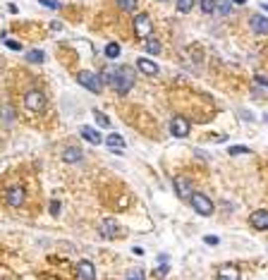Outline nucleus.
<instances>
[{
    "label": "nucleus",
    "instance_id": "nucleus-30",
    "mask_svg": "<svg viewBox=\"0 0 268 280\" xmlns=\"http://www.w3.org/2000/svg\"><path fill=\"white\" fill-rule=\"evenodd\" d=\"M203 242H206V244H211V247H215V244H218V237H213V235H206V237H203Z\"/></svg>",
    "mask_w": 268,
    "mask_h": 280
},
{
    "label": "nucleus",
    "instance_id": "nucleus-13",
    "mask_svg": "<svg viewBox=\"0 0 268 280\" xmlns=\"http://www.w3.org/2000/svg\"><path fill=\"white\" fill-rule=\"evenodd\" d=\"M106 144L113 153H122V151H125V139H122L120 134H108Z\"/></svg>",
    "mask_w": 268,
    "mask_h": 280
},
{
    "label": "nucleus",
    "instance_id": "nucleus-8",
    "mask_svg": "<svg viewBox=\"0 0 268 280\" xmlns=\"http://www.w3.org/2000/svg\"><path fill=\"white\" fill-rule=\"evenodd\" d=\"M189 130H192V125H189V120H185V118L175 115L173 120H170V134H173V137H187Z\"/></svg>",
    "mask_w": 268,
    "mask_h": 280
},
{
    "label": "nucleus",
    "instance_id": "nucleus-24",
    "mask_svg": "<svg viewBox=\"0 0 268 280\" xmlns=\"http://www.w3.org/2000/svg\"><path fill=\"white\" fill-rule=\"evenodd\" d=\"M94 120L101 125V127H110V120H108L106 115L101 113V110H94Z\"/></svg>",
    "mask_w": 268,
    "mask_h": 280
},
{
    "label": "nucleus",
    "instance_id": "nucleus-32",
    "mask_svg": "<svg viewBox=\"0 0 268 280\" xmlns=\"http://www.w3.org/2000/svg\"><path fill=\"white\" fill-rule=\"evenodd\" d=\"M261 7H264V10H266V12H268V2H264V5H261Z\"/></svg>",
    "mask_w": 268,
    "mask_h": 280
},
{
    "label": "nucleus",
    "instance_id": "nucleus-1",
    "mask_svg": "<svg viewBox=\"0 0 268 280\" xmlns=\"http://www.w3.org/2000/svg\"><path fill=\"white\" fill-rule=\"evenodd\" d=\"M103 79H106V84H110L118 93H127L134 86V72L130 67H118V70H110Z\"/></svg>",
    "mask_w": 268,
    "mask_h": 280
},
{
    "label": "nucleus",
    "instance_id": "nucleus-22",
    "mask_svg": "<svg viewBox=\"0 0 268 280\" xmlns=\"http://www.w3.org/2000/svg\"><path fill=\"white\" fill-rule=\"evenodd\" d=\"M201 10H203V14H213L215 12V0H201Z\"/></svg>",
    "mask_w": 268,
    "mask_h": 280
},
{
    "label": "nucleus",
    "instance_id": "nucleus-26",
    "mask_svg": "<svg viewBox=\"0 0 268 280\" xmlns=\"http://www.w3.org/2000/svg\"><path fill=\"white\" fill-rule=\"evenodd\" d=\"M230 156H237V153H249V148L247 146H242V144H237V146H230Z\"/></svg>",
    "mask_w": 268,
    "mask_h": 280
},
{
    "label": "nucleus",
    "instance_id": "nucleus-4",
    "mask_svg": "<svg viewBox=\"0 0 268 280\" xmlns=\"http://www.w3.org/2000/svg\"><path fill=\"white\" fill-rule=\"evenodd\" d=\"M24 106H27V110H31V113H41V110L46 108V96H43L39 89H29L27 96H24Z\"/></svg>",
    "mask_w": 268,
    "mask_h": 280
},
{
    "label": "nucleus",
    "instance_id": "nucleus-29",
    "mask_svg": "<svg viewBox=\"0 0 268 280\" xmlns=\"http://www.w3.org/2000/svg\"><path fill=\"white\" fill-rule=\"evenodd\" d=\"M41 5H46V7H51V10H58L60 7V2H55V0H39Z\"/></svg>",
    "mask_w": 268,
    "mask_h": 280
},
{
    "label": "nucleus",
    "instance_id": "nucleus-3",
    "mask_svg": "<svg viewBox=\"0 0 268 280\" xmlns=\"http://www.w3.org/2000/svg\"><path fill=\"white\" fill-rule=\"evenodd\" d=\"M189 201H192L194 211H197L199 215H211V213H213V201L208 199L206 194H199V192H194V194L189 197Z\"/></svg>",
    "mask_w": 268,
    "mask_h": 280
},
{
    "label": "nucleus",
    "instance_id": "nucleus-12",
    "mask_svg": "<svg viewBox=\"0 0 268 280\" xmlns=\"http://www.w3.org/2000/svg\"><path fill=\"white\" fill-rule=\"evenodd\" d=\"M136 67H139L144 74H148V77H156V74L161 72L158 65H156V63H151V60H146V58H139V60H136Z\"/></svg>",
    "mask_w": 268,
    "mask_h": 280
},
{
    "label": "nucleus",
    "instance_id": "nucleus-20",
    "mask_svg": "<svg viewBox=\"0 0 268 280\" xmlns=\"http://www.w3.org/2000/svg\"><path fill=\"white\" fill-rule=\"evenodd\" d=\"M230 2H232V0H215L218 14H230Z\"/></svg>",
    "mask_w": 268,
    "mask_h": 280
},
{
    "label": "nucleus",
    "instance_id": "nucleus-33",
    "mask_svg": "<svg viewBox=\"0 0 268 280\" xmlns=\"http://www.w3.org/2000/svg\"><path fill=\"white\" fill-rule=\"evenodd\" d=\"M235 2H240V5H244V2H247V0H235Z\"/></svg>",
    "mask_w": 268,
    "mask_h": 280
},
{
    "label": "nucleus",
    "instance_id": "nucleus-15",
    "mask_svg": "<svg viewBox=\"0 0 268 280\" xmlns=\"http://www.w3.org/2000/svg\"><path fill=\"white\" fill-rule=\"evenodd\" d=\"M79 132H81V137H84V139H86V141H91V144H96V146H98V144H101V134L96 132V130H91V127H89V125H84V127H81Z\"/></svg>",
    "mask_w": 268,
    "mask_h": 280
},
{
    "label": "nucleus",
    "instance_id": "nucleus-11",
    "mask_svg": "<svg viewBox=\"0 0 268 280\" xmlns=\"http://www.w3.org/2000/svg\"><path fill=\"white\" fill-rule=\"evenodd\" d=\"M249 223L256 230H268V211H254V213L249 215Z\"/></svg>",
    "mask_w": 268,
    "mask_h": 280
},
{
    "label": "nucleus",
    "instance_id": "nucleus-27",
    "mask_svg": "<svg viewBox=\"0 0 268 280\" xmlns=\"http://www.w3.org/2000/svg\"><path fill=\"white\" fill-rule=\"evenodd\" d=\"M5 41V46L7 48H12V51H22V43H17V41H10V39H2Z\"/></svg>",
    "mask_w": 268,
    "mask_h": 280
},
{
    "label": "nucleus",
    "instance_id": "nucleus-5",
    "mask_svg": "<svg viewBox=\"0 0 268 280\" xmlns=\"http://www.w3.org/2000/svg\"><path fill=\"white\" fill-rule=\"evenodd\" d=\"M134 31H136V36H139V39L146 41L148 36L153 34L151 17H148V14H136V17H134Z\"/></svg>",
    "mask_w": 268,
    "mask_h": 280
},
{
    "label": "nucleus",
    "instance_id": "nucleus-28",
    "mask_svg": "<svg viewBox=\"0 0 268 280\" xmlns=\"http://www.w3.org/2000/svg\"><path fill=\"white\" fill-rule=\"evenodd\" d=\"M127 278H144V271H139V268H132V271H127Z\"/></svg>",
    "mask_w": 268,
    "mask_h": 280
},
{
    "label": "nucleus",
    "instance_id": "nucleus-23",
    "mask_svg": "<svg viewBox=\"0 0 268 280\" xmlns=\"http://www.w3.org/2000/svg\"><path fill=\"white\" fill-rule=\"evenodd\" d=\"M27 60H29V63H43V60H46V55L41 53V51H29Z\"/></svg>",
    "mask_w": 268,
    "mask_h": 280
},
{
    "label": "nucleus",
    "instance_id": "nucleus-9",
    "mask_svg": "<svg viewBox=\"0 0 268 280\" xmlns=\"http://www.w3.org/2000/svg\"><path fill=\"white\" fill-rule=\"evenodd\" d=\"M7 204L12 206V209H19L22 204H24V187L19 185H12L7 189Z\"/></svg>",
    "mask_w": 268,
    "mask_h": 280
},
{
    "label": "nucleus",
    "instance_id": "nucleus-31",
    "mask_svg": "<svg viewBox=\"0 0 268 280\" xmlns=\"http://www.w3.org/2000/svg\"><path fill=\"white\" fill-rule=\"evenodd\" d=\"M51 213L53 215L60 213V204H58V201H51Z\"/></svg>",
    "mask_w": 268,
    "mask_h": 280
},
{
    "label": "nucleus",
    "instance_id": "nucleus-21",
    "mask_svg": "<svg viewBox=\"0 0 268 280\" xmlns=\"http://www.w3.org/2000/svg\"><path fill=\"white\" fill-rule=\"evenodd\" d=\"M118 5H120L125 12H134L136 10V0H118Z\"/></svg>",
    "mask_w": 268,
    "mask_h": 280
},
{
    "label": "nucleus",
    "instance_id": "nucleus-18",
    "mask_svg": "<svg viewBox=\"0 0 268 280\" xmlns=\"http://www.w3.org/2000/svg\"><path fill=\"white\" fill-rule=\"evenodd\" d=\"M144 46H146V51H148V53H153V55H156V53H161V43H158V41L153 39V36H148V39L144 41Z\"/></svg>",
    "mask_w": 268,
    "mask_h": 280
},
{
    "label": "nucleus",
    "instance_id": "nucleus-7",
    "mask_svg": "<svg viewBox=\"0 0 268 280\" xmlns=\"http://www.w3.org/2000/svg\"><path fill=\"white\" fill-rule=\"evenodd\" d=\"M98 235H101L103 240H113V237H118V235H120V225H118V220H113V218L101 220V225H98Z\"/></svg>",
    "mask_w": 268,
    "mask_h": 280
},
{
    "label": "nucleus",
    "instance_id": "nucleus-14",
    "mask_svg": "<svg viewBox=\"0 0 268 280\" xmlns=\"http://www.w3.org/2000/svg\"><path fill=\"white\" fill-rule=\"evenodd\" d=\"M252 31H254V34H268V17L254 14V17H252Z\"/></svg>",
    "mask_w": 268,
    "mask_h": 280
},
{
    "label": "nucleus",
    "instance_id": "nucleus-2",
    "mask_svg": "<svg viewBox=\"0 0 268 280\" xmlns=\"http://www.w3.org/2000/svg\"><path fill=\"white\" fill-rule=\"evenodd\" d=\"M77 81H79V86H84V89H89V91H94V93H98L103 89V84H106V79L98 72H86V70L77 74Z\"/></svg>",
    "mask_w": 268,
    "mask_h": 280
},
{
    "label": "nucleus",
    "instance_id": "nucleus-16",
    "mask_svg": "<svg viewBox=\"0 0 268 280\" xmlns=\"http://www.w3.org/2000/svg\"><path fill=\"white\" fill-rule=\"evenodd\" d=\"M81 156H84V153H81V148H67L65 153H63V160H65V163H77V160H81Z\"/></svg>",
    "mask_w": 268,
    "mask_h": 280
},
{
    "label": "nucleus",
    "instance_id": "nucleus-10",
    "mask_svg": "<svg viewBox=\"0 0 268 280\" xmlns=\"http://www.w3.org/2000/svg\"><path fill=\"white\" fill-rule=\"evenodd\" d=\"M77 276H79V280H94L96 278V268H94V264L91 261H79L77 264Z\"/></svg>",
    "mask_w": 268,
    "mask_h": 280
},
{
    "label": "nucleus",
    "instance_id": "nucleus-17",
    "mask_svg": "<svg viewBox=\"0 0 268 280\" xmlns=\"http://www.w3.org/2000/svg\"><path fill=\"white\" fill-rule=\"evenodd\" d=\"M218 278H225V280H232V278H240V271L235 266H223L218 271Z\"/></svg>",
    "mask_w": 268,
    "mask_h": 280
},
{
    "label": "nucleus",
    "instance_id": "nucleus-25",
    "mask_svg": "<svg viewBox=\"0 0 268 280\" xmlns=\"http://www.w3.org/2000/svg\"><path fill=\"white\" fill-rule=\"evenodd\" d=\"M194 7V0H177V10L180 12H189Z\"/></svg>",
    "mask_w": 268,
    "mask_h": 280
},
{
    "label": "nucleus",
    "instance_id": "nucleus-6",
    "mask_svg": "<svg viewBox=\"0 0 268 280\" xmlns=\"http://www.w3.org/2000/svg\"><path fill=\"white\" fill-rule=\"evenodd\" d=\"M175 192H177V197L180 199H189L192 194H194V182L189 180V177H185V175H180V177H175Z\"/></svg>",
    "mask_w": 268,
    "mask_h": 280
},
{
    "label": "nucleus",
    "instance_id": "nucleus-19",
    "mask_svg": "<svg viewBox=\"0 0 268 280\" xmlns=\"http://www.w3.org/2000/svg\"><path fill=\"white\" fill-rule=\"evenodd\" d=\"M118 55H120V46H118V43H108V46H106V58L115 60Z\"/></svg>",
    "mask_w": 268,
    "mask_h": 280
}]
</instances>
